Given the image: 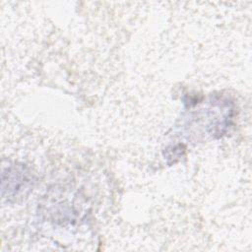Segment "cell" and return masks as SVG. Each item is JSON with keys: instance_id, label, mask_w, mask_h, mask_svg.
I'll return each mask as SVG.
<instances>
[{"instance_id": "1", "label": "cell", "mask_w": 252, "mask_h": 252, "mask_svg": "<svg viewBox=\"0 0 252 252\" xmlns=\"http://www.w3.org/2000/svg\"><path fill=\"white\" fill-rule=\"evenodd\" d=\"M32 175L23 164L9 166L2 174V195L11 202L25 199L32 188Z\"/></svg>"}]
</instances>
